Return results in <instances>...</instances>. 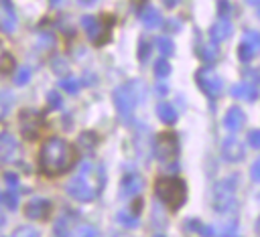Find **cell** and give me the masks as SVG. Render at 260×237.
Instances as JSON below:
<instances>
[{
  "label": "cell",
  "instance_id": "obj_38",
  "mask_svg": "<svg viewBox=\"0 0 260 237\" xmlns=\"http://www.w3.org/2000/svg\"><path fill=\"white\" fill-rule=\"evenodd\" d=\"M12 63H14V61H12L10 55H4V57H2V69H12Z\"/></svg>",
  "mask_w": 260,
  "mask_h": 237
},
{
  "label": "cell",
  "instance_id": "obj_46",
  "mask_svg": "<svg viewBox=\"0 0 260 237\" xmlns=\"http://www.w3.org/2000/svg\"><path fill=\"white\" fill-rule=\"evenodd\" d=\"M258 16H260V6H258Z\"/></svg>",
  "mask_w": 260,
  "mask_h": 237
},
{
  "label": "cell",
  "instance_id": "obj_8",
  "mask_svg": "<svg viewBox=\"0 0 260 237\" xmlns=\"http://www.w3.org/2000/svg\"><path fill=\"white\" fill-rule=\"evenodd\" d=\"M65 190H67L69 196H73V199H77V201H81V203L91 201V199L95 196V192H98V188H95L93 184H89L83 176H77V178L69 180L67 186H65Z\"/></svg>",
  "mask_w": 260,
  "mask_h": 237
},
{
  "label": "cell",
  "instance_id": "obj_10",
  "mask_svg": "<svg viewBox=\"0 0 260 237\" xmlns=\"http://www.w3.org/2000/svg\"><path fill=\"white\" fill-rule=\"evenodd\" d=\"M258 53H260V32L258 30H248L242 38L238 55H240L242 61H252Z\"/></svg>",
  "mask_w": 260,
  "mask_h": 237
},
{
  "label": "cell",
  "instance_id": "obj_21",
  "mask_svg": "<svg viewBox=\"0 0 260 237\" xmlns=\"http://www.w3.org/2000/svg\"><path fill=\"white\" fill-rule=\"evenodd\" d=\"M71 229H73V217H71V215H63V217L57 221L55 235H57V237H65Z\"/></svg>",
  "mask_w": 260,
  "mask_h": 237
},
{
  "label": "cell",
  "instance_id": "obj_28",
  "mask_svg": "<svg viewBox=\"0 0 260 237\" xmlns=\"http://www.w3.org/2000/svg\"><path fill=\"white\" fill-rule=\"evenodd\" d=\"M12 237H39V231L35 227H20L14 231Z\"/></svg>",
  "mask_w": 260,
  "mask_h": 237
},
{
  "label": "cell",
  "instance_id": "obj_36",
  "mask_svg": "<svg viewBox=\"0 0 260 237\" xmlns=\"http://www.w3.org/2000/svg\"><path fill=\"white\" fill-rule=\"evenodd\" d=\"M53 71L61 75V73H65V71H67V65H65L63 61H55V65H53Z\"/></svg>",
  "mask_w": 260,
  "mask_h": 237
},
{
  "label": "cell",
  "instance_id": "obj_22",
  "mask_svg": "<svg viewBox=\"0 0 260 237\" xmlns=\"http://www.w3.org/2000/svg\"><path fill=\"white\" fill-rule=\"evenodd\" d=\"M154 45H156V49H158L162 55H171V53H173V41H171L169 36H158V38L154 41Z\"/></svg>",
  "mask_w": 260,
  "mask_h": 237
},
{
  "label": "cell",
  "instance_id": "obj_2",
  "mask_svg": "<svg viewBox=\"0 0 260 237\" xmlns=\"http://www.w3.org/2000/svg\"><path fill=\"white\" fill-rule=\"evenodd\" d=\"M154 190L158 194V199L171 209V211H177L183 203H185V182L179 178V176H160L156 182H154Z\"/></svg>",
  "mask_w": 260,
  "mask_h": 237
},
{
  "label": "cell",
  "instance_id": "obj_33",
  "mask_svg": "<svg viewBox=\"0 0 260 237\" xmlns=\"http://www.w3.org/2000/svg\"><path fill=\"white\" fill-rule=\"evenodd\" d=\"M248 142L252 144V148H260V130H252L248 134Z\"/></svg>",
  "mask_w": 260,
  "mask_h": 237
},
{
  "label": "cell",
  "instance_id": "obj_3",
  "mask_svg": "<svg viewBox=\"0 0 260 237\" xmlns=\"http://www.w3.org/2000/svg\"><path fill=\"white\" fill-rule=\"evenodd\" d=\"M144 91H146V89H144V83L138 81V79H136V81H130V83H126V85H122V87L116 89V93H114V103H116V107H118V111H120V117L128 120V117L132 115L136 103L142 101Z\"/></svg>",
  "mask_w": 260,
  "mask_h": 237
},
{
  "label": "cell",
  "instance_id": "obj_42",
  "mask_svg": "<svg viewBox=\"0 0 260 237\" xmlns=\"http://www.w3.org/2000/svg\"><path fill=\"white\" fill-rule=\"evenodd\" d=\"M248 2H250V4H252V6H256V8H258V6H260V0H248Z\"/></svg>",
  "mask_w": 260,
  "mask_h": 237
},
{
  "label": "cell",
  "instance_id": "obj_37",
  "mask_svg": "<svg viewBox=\"0 0 260 237\" xmlns=\"http://www.w3.org/2000/svg\"><path fill=\"white\" fill-rule=\"evenodd\" d=\"M49 105H51V107H59V105H61V99H59L57 93H49Z\"/></svg>",
  "mask_w": 260,
  "mask_h": 237
},
{
  "label": "cell",
  "instance_id": "obj_23",
  "mask_svg": "<svg viewBox=\"0 0 260 237\" xmlns=\"http://www.w3.org/2000/svg\"><path fill=\"white\" fill-rule=\"evenodd\" d=\"M118 221L122 223V225H126V227H134L136 223H138V215L136 213H128V211H122V213H118Z\"/></svg>",
  "mask_w": 260,
  "mask_h": 237
},
{
  "label": "cell",
  "instance_id": "obj_1",
  "mask_svg": "<svg viewBox=\"0 0 260 237\" xmlns=\"http://www.w3.org/2000/svg\"><path fill=\"white\" fill-rule=\"evenodd\" d=\"M75 148L63 138H49L39 152V170L45 176H57L67 172L75 162Z\"/></svg>",
  "mask_w": 260,
  "mask_h": 237
},
{
  "label": "cell",
  "instance_id": "obj_12",
  "mask_svg": "<svg viewBox=\"0 0 260 237\" xmlns=\"http://www.w3.org/2000/svg\"><path fill=\"white\" fill-rule=\"evenodd\" d=\"M14 28H16L14 10H12V6L6 0H2L0 2V30L6 32V34H10V32H14Z\"/></svg>",
  "mask_w": 260,
  "mask_h": 237
},
{
  "label": "cell",
  "instance_id": "obj_7",
  "mask_svg": "<svg viewBox=\"0 0 260 237\" xmlns=\"http://www.w3.org/2000/svg\"><path fill=\"white\" fill-rule=\"evenodd\" d=\"M197 81H199V87H201L209 97H217V95L221 93L223 81H221V77H219L213 69H209V67L199 69V71H197Z\"/></svg>",
  "mask_w": 260,
  "mask_h": 237
},
{
  "label": "cell",
  "instance_id": "obj_4",
  "mask_svg": "<svg viewBox=\"0 0 260 237\" xmlns=\"http://www.w3.org/2000/svg\"><path fill=\"white\" fill-rule=\"evenodd\" d=\"M110 18V14H102V16H81V26L85 28V32H87V36H89V41L93 43V45H104L108 38H110V28H112V24H108L106 26V20Z\"/></svg>",
  "mask_w": 260,
  "mask_h": 237
},
{
  "label": "cell",
  "instance_id": "obj_29",
  "mask_svg": "<svg viewBox=\"0 0 260 237\" xmlns=\"http://www.w3.org/2000/svg\"><path fill=\"white\" fill-rule=\"evenodd\" d=\"M201 57H203V61L211 63V61L217 57V49H213V45H205L203 51H201Z\"/></svg>",
  "mask_w": 260,
  "mask_h": 237
},
{
  "label": "cell",
  "instance_id": "obj_43",
  "mask_svg": "<svg viewBox=\"0 0 260 237\" xmlns=\"http://www.w3.org/2000/svg\"><path fill=\"white\" fill-rule=\"evenodd\" d=\"M79 2H81V4H91L93 0H79Z\"/></svg>",
  "mask_w": 260,
  "mask_h": 237
},
{
  "label": "cell",
  "instance_id": "obj_25",
  "mask_svg": "<svg viewBox=\"0 0 260 237\" xmlns=\"http://www.w3.org/2000/svg\"><path fill=\"white\" fill-rule=\"evenodd\" d=\"M169 73H171V65L165 59H160V61L154 63V75L156 77H167Z\"/></svg>",
  "mask_w": 260,
  "mask_h": 237
},
{
  "label": "cell",
  "instance_id": "obj_30",
  "mask_svg": "<svg viewBox=\"0 0 260 237\" xmlns=\"http://www.w3.org/2000/svg\"><path fill=\"white\" fill-rule=\"evenodd\" d=\"M10 103H12V95L10 93H0V117H4L6 109L10 107Z\"/></svg>",
  "mask_w": 260,
  "mask_h": 237
},
{
  "label": "cell",
  "instance_id": "obj_41",
  "mask_svg": "<svg viewBox=\"0 0 260 237\" xmlns=\"http://www.w3.org/2000/svg\"><path fill=\"white\" fill-rule=\"evenodd\" d=\"M165 4H167V6H177L179 0H165Z\"/></svg>",
  "mask_w": 260,
  "mask_h": 237
},
{
  "label": "cell",
  "instance_id": "obj_18",
  "mask_svg": "<svg viewBox=\"0 0 260 237\" xmlns=\"http://www.w3.org/2000/svg\"><path fill=\"white\" fill-rule=\"evenodd\" d=\"M140 20H142V24H144L146 28H158L160 22H162L160 12H158L156 8H146V10L140 14Z\"/></svg>",
  "mask_w": 260,
  "mask_h": 237
},
{
  "label": "cell",
  "instance_id": "obj_6",
  "mask_svg": "<svg viewBox=\"0 0 260 237\" xmlns=\"http://www.w3.org/2000/svg\"><path fill=\"white\" fill-rule=\"evenodd\" d=\"M177 138H175V134H171V132H162V134H158L156 136V142H154V156L160 160V162H171V160H175V156H177Z\"/></svg>",
  "mask_w": 260,
  "mask_h": 237
},
{
  "label": "cell",
  "instance_id": "obj_20",
  "mask_svg": "<svg viewBox=\"0 0 260 237\" xmlns=\"http://www.w3.org/2000/svg\"><path fill=\"white\" fill-rule=\"evenodd\" d=\"M156 113L165 124H173L177 120V111H175V107L171 103H158L156 105Z\"/></svg>",
  "mask_w": 260,
  "mask_h": 237
},
{
  "label": "cell",
  "instance_id": "obj_16",
  "mask_svg": "<svg viewBox=\"0 0 260 237\" xmlns=\"http://www.w3.org/2000/svg\"><path fill=\"white\" fill-rule=\"evenodd\" d=\"M223 126L230 130V132H238L242 126H244V113L240 107H232L225 117H223Z\"/></svg>",
  "mask_w": 260,
  "mask_h": 237
},
{
  "label": "cell",
  "instance_id": "obj_11",
  "mask_svg": "<svg viewBox=\"0 0 260 237\" xmlns=\"http://www.w3.org/2000/svg\"><path fill=\"white\" fill-rule=\"evenodd\" d=\"M24 213H26L28 219H47L49 213H51V203L47 199H39L37 196V199H32V201L26 203Z\"/></svg>",
  "mask_w": 260,
  "mask_h": 237
},
{
  "label": "cell",
  "instance_id": "obj_45",
  "mask_svg": "<svg viewBox=\"0 0 260 237\" xmlns=\"http://www.w3.org/2000/svg\"><path fill=\"white\" fill-rule=\"evenodd\" d=\"M2 225H4V215L0 213V227H2Z\"/></svg>",
  "mask_w": 260,
  "mask_h": 237
},
{
  "label": "cell",
  "instance_id": "obj_26",
  "mask_svg": "<svg viewBox=\"0 0 260 237\" xmlns=\"http://www.w3.org/2000/svg\"><path fill=\"white\" fill-rule=\"evenodd\" d=\"M59 85H61V89H65L67 93H77V91H79V81H77V79H63V81H59Z\"/></svg>",
  "mask_w": 260,
  "mask_h": 237
},
{
  "label": "cell",
  "instance_id": "obj_9",
  "mask_svg": "<svg viewBox=\"0 0 260 237\" xmlns=\"http://www.w3.org/2000/svg\"><path fill=\"white\" fill-rule=\"evenodd\" d=\"M41 124H43V115L39 111H22L20 113V128H22V136L26 140H35L41 134Z\"/></svg>",
  "mask_w": 260,
  "mask_h": 237
},
{
  "label": "cell",
  "instance_id": "obj_47",
  "mask_svg": "<svg viewBox=\"0 0 260 237\" xmlns=\"http://www.w3.org/2000/svg\"><path fill=\"white\" fill-rule=\"evenodd\" d=\"M156 237H165V235H156Z\"/></svg>",
  "mask_w": 260,
  "mask_h": 237
},
{
  "label": "cell",
  "instance_id": "obj_27",
  "mask_svg": "<svg viewBox=\"0 0 260 237\" xmlns=\"http://www.w3.org/2000/svg\"><path fill=\"white\" fill-rule=\"evenodd\" d=\"M73 237H98V233H95V229H93V227H89V225H83V227L75 229Z\"/></svg>",
  "mask_w": 260,
  "mask_h": 237
},
{
  "label": "cell",
  "instance_id": "obj_34",
  "mask_svg": "<svg viewBox=\"0 0 260 237\" xmlns=\"http://www.w3.org/2000/svg\"><path fill=\"white\" fill-rule=\"evenodd\" d=\"M250 176H252V180L260 182V158L252 164V168H250Z\"/></svg>",
  "mask_w": 260,
  "mask_h": 237
},
{
  "label": "cell",
  "instance_id": "obj_40",
  "mask_svg": "<svg viewBox=\"0 0 260 237\" xmlns=\"http://www.w3.org/2000/svg\"><path fill=\"white\" fill-rule=\"evenodd\" d=\"M225 10H228V0H221L219 2V14L225 16Z\"/></svg>",
  "mask_w": 260,
  "mask_h": 237
},
{
  "label": "cell",
  "instance_id": "obj_32",
  "mask_svg": "<svg viewBox=\"0 0 260 237\" xmlns=\"http://www.w3.org/2000/svg\"><path fill=\"white\" fill-rule=\"evenodd\" d=\"M6 205H8V209H16V205H18V194L14 192V190H10V192H6Z\"/></svg>",
  "mask_w": 260,
  "mask_h": 237
},
{
  "label": "cell",
  "instance_id": "obj_19",
  "mask_svg": "<svg viewBox=\"0 0 260 237\" xmlns=\"http://www.w3.org/2000/svg\"><path fill=\"white\" fill-rule=\"evenodd\" d=\"M16 150V140L10 136V134H2L0 136V158H8L12 156V152Z\"/></svg>",
  "mask_w": 260,
  "mask_h": 237
},
{
  "label": "cell",
  "instance_id": "obj_31",
  "mask_svg": "<svg viewBox=\"0 0 260 237\" xmlns=\"http://www.w3.org/2000/svg\"><path fill=\"white\" fill-rule=\"evenodd\" d=\"M234 233H236V223H225V225H221L217 229V235L219 237H232Z\"/></svg>",
  "mask_w": 260,
  "mask_h": 237
},
{
  "label": "cell",
  "instance_id": "obj_35",
  "mask_svg": "<svg viewBox=\"0 0 260 237\" xmlns=\"http://www.w3.org/2000/svg\"><path fill=\"white\" fill-rule=\"evenodd\" d=\"M4 178H6V184H8L10 188H16V186H18V176H16L14 172H6Z\"/></svg>",
  "mask_w": 260,
  "mask_h": 237
},
{
  "label": "cell",
  "instance_id": "obj_39",
  "mask_svg": "<svg viewBox=\"0 0 260 237\" xmlns=\"http://www.w3.org/2000/svg\"><path fill=\"white\" fill-rule=\"evenodd\" d=\"M146 55H148V43L142 41L140 43V59H146Z\"/></svg>",
  "mask_w": 260,
  "mask_h": 237
},
{
  "label": "cell",
  "instance_id": "obj_17",
  "mask_svg": "<svg viewBox=\"0 0 260 237\" xmlns=\"http://www.w3.org/2000/svg\"><path fill=\"white\" fill-rule=\"evenodd\" d=\"M230 91H232V95H234V97H238V99H256V95H258L256 87H254L252 83H248V81L236 83Z\"/></svg>",
  "mask_w": 260,
  "mask_h": 237
},
{
  "label": "cell",
  "instance_id": "obj_24",
  "mask_svg": "<svg viewBox=\"0 0 260 237\" xmlns=\"http://www.w3.org/2000/svg\"><path fill=\"white\" fill-rule=\"evenodd\" d=\"M30 81V69L28 67H20L18 71H16V75H14V83L16 85H24V83H28Z\"/></svg>",
  "mask_w": 260,
  "mask_h": 237
},
{
  "label": "cell",
  "instance_id": "obj_15",
  "mask_svg": "<svg viewBox=\"0 0 260 237\" xmlns=\"http://www.w3.org/2000/svg\"><path fill=\"white\" fill-rule=\"evenodd\" d=\"M230 34H232V24H230V20H228L225 16H221V18L213 24V28H211V41H213V43H221V41H225Z\"/></svg>",
  "mask_w": 260,
  "mask_h": 237
},
{
  "label": "cell",
  "instance_id": "obj_5",
  "mask_svg": "<svg viewBox=\"0 0 260 237\" xmlns=\"http://www.w3.org/2000/svg\"><path fill=\"white\" fill-rule=\"evenodd\" d=\"M238 176H228L217 182L215 186V207L219 211H228L234 207V192H236Z\"/></svg>",
  "mask_w": 260,
  "mask_h": 237
},
{
  "label": "cell",
  "instance_id": "obj_13",
  "mask_svg": "<svg viewBox=\"0 0 260 237\" xmlns=\"http://www.w3.org/2000/svg\"><path fill=\"white\" fill-rule=\"evenodd\" d=\"M221 154H223V158L230 160V162L242 160V158H244V146H242L236 138H228V140H223V144H221Z\"/></svg>",
  "mask_w": 260,
  "mask_h": 237
},
{
  "label": "cell",
  "instance_id": "obj_14",
  "mask_svg": "<svg viewBox=\"0 0 260 237\" xmlns=\"http://www.w3.org/2000/svg\"><path fill=\"white\" fill-rule=\"evenodd\" d=\"M142 178L138 176V174H126L124 178H122V184H120V188H122V196H126V199H130V196H134V194H138L140 190H142Z\"/></svg>",
  "mask_w": 260,
  "mask_h": 237
},
{
  "label": "cell",
  "instance_id": "obj_44",
  "mask_svg": "<svg viewBox=\"0 0 260 237\" xmlns=\"http://www.w3.org/2000/svg\"><path fill=\"white\" fill-rule=\"evenodd\" d=\"M61 2H63V0H51V4H55V6H57V4H61Z\"/></svg>",
  "mask_w": 260,
  "mask_h": 237
}]
</instances>
